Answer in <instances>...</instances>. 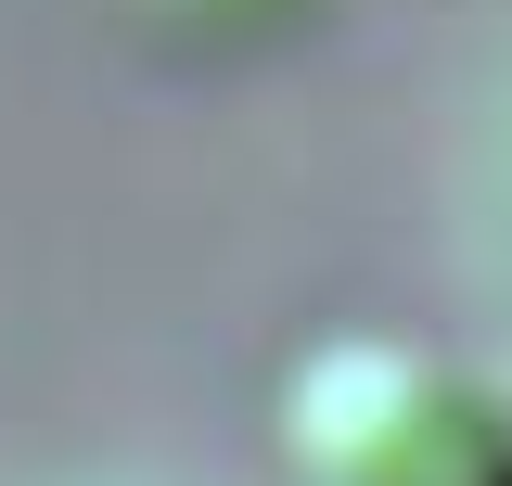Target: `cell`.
Returning a JSON list of instances; mask_svg holds the SVG:
<instances>
[{
  "label": "cell",
  "instance_id": "6da1fadb",
  "mask_svg": "<svg viewBox=\"0 0 512 486\" xmlns=\"http://www.w3.org/2000/svg\"><path fill=\"white\" fill-rule=\"evenodd\" d=\"M282 435L308 486H512V397L384 333L320 346L282 397Z\"/></svg>",
  "mask_w": 512,
  "mask_h": 486
}]
</instances>
